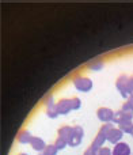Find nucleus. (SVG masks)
I'll return each instance as SVG.
<instances>
[{"mask_svg":"<svg viewBox=\"0 0 133 155\" xmlns=\"http://www.w3.org/2000/svg\"><path fill=\"white\" fill-rule=\"evenodd\" d=\"M73 86L76 90L82 91V93H87L92 88V82H91L90 78H86V76H79L73 80Z\"/></svg>","mask_w":133,"mask_h":155,"instance_id":"nucleus-1","label":"nucleus"},{"mask_svg":"<svg viewBox=\"0 0 133 155\" xmlns=\"http://www.w3.org/2000/svg\"><path fill=\"white\" fill-rule=\"evenodd\" d=\"M96 117L99 118V120L102 121V123H112L113 121V117H114V112H113L110 107H99L98 110H96Z\"/></svg>","mask_w":133,"mask_h":155,"instance_id":"nucleus-2","label":"nucleus"},{"mask_svg":"<svg viewBox=\"0 0 133 155\" xmlns=\"http://www.w3.org/2000/svg\"><path fill=\"white\" fill-rule=\"evenodd\" d=\"M83 135H84V131H83L82 127H79V125L73 127V132H72V136L68 142V146H71V147L79 146L80 142H82V139H83Z\"/></svg>","mask_w":133,"mask_h":155,"instance_id":"nucleus-3","label":"nucleus"},{"mask_svg":"<svg viewBox=\"0 0 133 155\" xmlns=\"http://www.w3.org/2000/svg\"><path fill=\"white\" fill-rule=\"evenodd\" d=\"M122 136H124V132L121 131L120 128H114V127H113V128L109 131V134H107L106 137H107V142L113 143V144H117V143L121 142Z\"/></svg>","mask_w":133,"mask_h":155,"instance_id":"nucleus-4","label":"nucleus"},{"mask_svg":"<svg viewBox=\"0 0 133 155\" xmlns=\"http://www.w3.org/2000/svg\"><path fill=\"white\" fill-rule=\"evenodd\" d=\"M71 110H72L71 98H63L57 102V112H59V114H68Z\"/></svg>","mask_w":133,"mask_h":155,"instance_id":"nucleus-5","label":"nucleus"},{"mask_svg":"<svg viewBox=\"0 0 133 155\" xmlns=\"http://www.w3.org/2000/svg\"><path fill=\"white\" fill-rule=\"evenodd\" d=\"M113 155H131V147L128 143L120 142L113 148Z\"/></svg>","mask_w":133,"mask_h":155,"instance_id":"nucleus-6","label":"nucleus"},{"mask_svg":"<svg viewBox=\"0 0 133 155\" xmlns=\"http://www.w3.org/2000/svg\"><path fill=\"white\" fill-rule=\"evenodd\" d=\"M128 79H129V76L121 75L117 79V82H115V86H117L118 91L121 93V95H122L124 98H126V95H128V93H126V84H128Z\"/></svg>","mask_w":133,"mask_h":155,"instance_id":"nucleus-7","label":"nucleus"},{"mask_svg":"<svg viewBox=\"0 0 133 155\" xmlns=\"http://www.w3.org/2000/svg\"><path fill=\"white\" fill-rule=\"evenodd\" d=\"M46 114L50 118H56L59 116V112H57V102L53 101V98H49L48 102H46Z\"/></svg>","mask_w":133,"mask_h":155,"instance_id":"nucleus-8","label":"nucleus"},{"mask_svg":"<svg viewBox=\"0 0 133 155\" xmlns=\"http://www.w3.org/2000/svg\"><path fill=\"white\" fill-rule=\"evenodd\" d=\"M107 140V137H106V135L103 134V132H101L99 131L98 132V135L95 136V139H94V142L91 143V147L92 148H95L96 151H99L102 148V146L105 144V142Z\"/></svg>","mask_w":133,"mask_h":155,"instance_id":"nucleus-9","label":"nucleus"},{"mask_svg":"<svg viewBox=\"0 0 133 155\" xmlns=\"http://www.w3.org/2000/svg\"><path fill=\"white\" fill-rule=\"evenodd\" d=\"M30 146H31L33 150L38 151V153H42V151L45 150V147H46L45 142H44L41 137H38V136H33L31 142H30Z\"/></svg>","mask_w":133,"mask_h":155,"instance_id":"nucleus-10","label":"nucleus"},{"mask_svg":"<svg viewBox=\"0 0 133 155\" xmlns=\"http://www.w3.org/2000/svg\"><path fill=\"white\" fill-rule=\"evenodd\" d=\"M72 132H73V128L69 125H63L61 128L59 129V137L63 140H65L66 143L69 142V139H71L72 136Z\"/></svg>","mask_w":133,"mask_h":155,"instance_id":"nucleus-11","label":"nucleus"},{"mask_svg":"<svg viewBox=\"0 0 133 155\" xmlns=\"http://www.w3.org/2000/svg\"><path fill=\"white\" fill-rule=\"evenodd\" d=\"M33 139V135L30 134L29 131H26V129H23V131H21L18 134V136H16V140H18V143H21V144H27V143H30Z\"/></svg>","mask_w":133,"mask_h":155,"instance_id":"nucleus-12","label":"nucleus"},{"mask_svg":"<svg viewBox=\"0 0 133 155\" xmlns=\"http://www.w3.org/2000/svg\"><path fill=\"white\" fill-rule=\"evenodd\" d=\"M118 128L124 132V134H132V129H133V123L131 120H126L122 121V123L118 124Z\"/></svg>","mask_w":133,"mask_h":155,"instance_id":"nucleus-13","label":"nucleus"},{"mask_svg":"<svg viewBox=\"0 0 133 155\" xmlns=\"http://www.w3.org/2000/svg\"><path fill=\"white\" fill-rule=\"evenodd\" d=\"M57 153H59V148L54 144H49L46 146L42 153H40V155H57Z\"/></svg>","mask_w":133,"mask_h":155,"instance_id":"nucleus-14","label":"nucleus"},{"mask_svg":"<svg viewBox=\"0 0 133 155\" xmlns=\"http://www.w3.org/2000/svg\"><path fill=\"white\" fill-rule=\"evenodd\" d=\"M122 110L125 112H133V95H129L126 102L122 105Z\"/></svg>","mask_w":133,"mask_h":155,"instance_id":"nucleus-15","label":"nucleus"},{"mask_svg":"<svg viewBox=\"0 0 133 155\" xmlns=\"http://www.w3.org/2000/svg\"><path fill=\"white\" fill-rule=\"evenodd\" d=\"M71 102H72V110H77L80 106H82L80 98H77V97H72V98H71Z\"/></svg>","mask_w":133,"mask_h":155,"instance_id":"nucleus-16","label":"nucleus"},{"mask_svg":"<svg viewBox=\"0 0 133 155\" xmlns=\"http://www.w3.org/2000/svg\"><path fill=\"white\" fill-rule=\"evenodd\" d=\"M54 146H56V147L59 148V151H60V150H63L65 146H68V143H66L65 140H63V139H60V137H57V140L54 142Z\"/></svg>","mask_w":133,"mask_h":155,"instance_id":"nucleus-17","label":"nucleus"},{"mask_svg":"<svg viewBox=\"0 0 133 155\" xmlns=\"http://www.w3.org/2000/svg\"><path fill=\"white\" fill-rule=\"evenodd\" d=\"M126 93L128 95H133V76L128 79V84H126Z\"/></svg>","mask_w":133,"mask_h":155,"instance_id":"nucleus-18","label":"nucleus"},{"mask_svg":"<svg viewBox=\"0 0 133 155\" xmlns=\"http://www.w3.org/2000/svg\"><path fill=\"white\" fill-rule=\"evenodd\" d=\"M98 155H113V151L107 147H102L101 150L98 151Z\"/></svg>","mask_w":133,"mask_h":155,"instance_id":"nucleus-19","label":"nucleus"},{"mask_svg":"<svg viewBox=\"0 0 133 155\" xmlns=\"http://www.w3.org/2000/svg\"><path fill=\"white\" fill-rule=\"evenodd\" d=\"M83 155H98V151H96L95 148H92V147L90 146V147H88L87 150L84 151V154H83Z\"/></svg>","mask_w":133,"mask_h":155,"instance_id":"nucleus-20","label":"nucleus"},{"mask_svg":"<svg viewBox=\"0 0 133 155\" xmlns=\"http://www.w3.org/2000/svg\"><path fill=\"white\" fill-rule=\"evenodd\" d=\"M102 67H103V64H102L101 61H99V63H94V64H91V68H92L94 71H99Z\"/></svg>","mask_w":133,"mask_h":155,"instance_id":"nucleus-21","label":"nucleus"},{"mask_svg":"<svg viewBox=\"0 0 133 155\" xmlns=\"http://www.w3.org/2000/svg\"><path fill=\"white\" fill-rule=\"evenodd\" d=\"M18 155H27V154H24V153H21V154H18Z\"/></svg>","mask_w":133,"mask_h":155,"instance_id":"nucleus-22","label":"nucleus"},{"mask_svg":"<svg viewBox=\"0 0 133 155\" xmlns=\"http://www.w3.org/2000/svg\"><path fill=\"white\" fill-rule=\"evenodd\" d=\"M131 135H132V136H133V129H132V134H131Z\"/></svg>","mask_w":133,"mask_h":155,"instance_id":"nucleus-23","label":"nucleus"}]
</instances>
